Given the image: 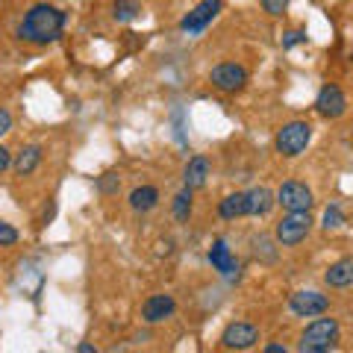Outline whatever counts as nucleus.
I'll return each mask as SVG.
<instances>
[{"mask_svg": "<svg viewBox=\"0 0 353 353\" xmlns=\"http://www.w3.org/2000/svg\"><path fill=\"white\" fill-rule=\"evenodd\" d=\"M341 224H345V215H341V209H339V206H327V212H324V227H327V230H339Z\"/></svg>", "mask_w": 353, "mask_h": 353, "instance_id": "obj_24", "label": "nucleus"}, {"mask_svg": "<svg viewBox=\"0 0 353 353\" xmlns=\"http://www.w3.org/2000/svg\"><path fill=\"white\" fill-rule=\"evenodd\" d=\"M192 194H194V189L183 185V189L176 192V197H174V218L180 221V224H185V221L192 218Z\"/></svg>", "mask_w": 353, "mask_h": 353, "instance_id": "obj_21", "label": "nucleus"}, {"mask_svg": "<svg viewBox=\"0 0 353 353\" xmlns=\"http://www.w3.org/2000/svg\"><path fill=\"white\" fill-rule=\"evenodd\" d=\"M12 150H9V148H3V145H0V174H3V171H9V168H12Z\"/></svg>", "mask_w": 353, "mask_h": 353, "instance_id": "obj_28", "label": "nucleus"}, {"mask_svg": "<svg viewBox=\"0 0 353 353\" xmlns=\"http://www.w3.org/2000/svg\"><path fill=\"white\" fill-rule=\"evenodd\" d=\"M339 321L336 318H321L318 315L312 324H306V330L301 333V345L297 350L301 353H330L339 347Z\"/></svg>", "mask_w": 353, "mask_h": 353, "instance_id": "obj_2", "label": "nucleus"}, {"mask_svg": "<svg viewBox=\"0 0 353 353\" xmlns=\"http://www.w3.org/2000/svg\"><path fill=\"white\" fill-rule=\"evenodd\" d=\"M324 283L330 289H350L353 285V256L336 259L330 268L324 271Z\"/></svg>", "mask_w": 353, "mask_h": 353, "instance_id": "obj_14", "label": "nucleus"}, {"mask_svg": "<svg viewBox=\"0 0 353 353\" xmlns=\"http://www.w3.org/2000/svg\"><path fill=\"white\" fill-rule=\"evenodd\" d=\"M41 157H44L41 145H27V148H21V153H18L15 162H12L15 174H18V176H30V174L41 165Z\"/></svg>", "mask_w": 353, "mask_h": 353, "instance_id": "obj_17", "label": "nucleus"}, {"mask_svg": "<svg viewBox=\"0 0 353 353\" xmlns=\"http://www.w3.org/2000/svg\"><path fill=\"white\" fill-rule=\"evenodd\" d=\"M159 206V189L157 185H139V189L130 192V209L139 215L145 212H153Z\"/></svg>", "mask_w": 353, "mask_h": 353, "instance_id": "obj_15", "label": "nucleus"}, {"mask_svg": "<svg viewBox=\"0 0 353 353\" xmlns=\"http://www.w3.org/2000/svg\"><path fill=\"white\" fill-rule=\"evenodd\" d=\"M309 233H312V215L309 212H285L274 227V239L280 248H297L301 241H306Z\"/></svg>", "mask_w": 353, "mask_h": 353, "instance_id": "obj_4", "label": "nucleus"}, {"mask_svg": "<svg viewBox=\"0 0 353 353\" xmlns=\"http://www.w3.org/2000/svg\"><path fill=\"white\" fill-rule=\"evenodd\" d=\"M259 341V330L248 321H233L221 333V345L227 350H250Z\"/></svg>", "mask_w": 353, "mask_h": 353, "instance_id": "obj_9", "label": "nucleus"}, {"mask_svg": "<svg viewBox=\"0 0 353 353\" xmlns=\"http://www.w3.org/2000/svg\"><path fill=\"white\" fill-rule=\"evenodd\" d=\"M218 215L224 221H236L248 215V192H233L218 203Z\"/></svg>", "mask_w": 353, "mask_h": 353, "instance_id": "obj_18", "label": "nucleus"}, {"mask_svg": "<svg viewBox=\"0 0 353 353\" xmlns=\"http://www.w3.org/2000/svg\"><path fill=\"white\" fill-rule=\"evenodd\" d=\"M309 141H312V124L309 121H289L274 136V150L285 159H294L309 148Z\"/></svg>", "mask_w": 353, "mask_h": 353, "instance_id": "obj_3", "label": "nucleus"}, {"mask_svg": "<svg viewBox=\"0 0 353 353\" xmlns=\"http://www.w3.org/2000/svg\"><path fill=\"white\" fill-rule=\"evenodd\" d=\"M345 109H347V97H345V92H341L339 85L327 83L321 92H318V97H315V112L321 115V118H341V115H345Z\"/></svg>", "mask_w": 353, "mask_h": 353, "instance_id": "obj_10", "label": "nucleus"}, {"mask_svg": "<svg viewBox=\"0 0 353 353\" xmlns=\"http://www.w3.org/2000/svg\"><path fill=\"white\" fill-rule=\"evenodd\" d=\"M209 83H212L218 92L224 94H236L241 88L248 85V68L239 62H221L215 65L212 71H209Z\"/></svg>", "mask_w": 353, "mask_h": 353, "instance_id": "obj_6", "label": "nucleus"}, {"mask_svg": "<svg viewBox=\"0 0 353 353\" xmlns=\"http://www.w3.org/2000/svg\"><path fill=\"white\" fill-rule=\"evenodd\" d=\"M112 18L118 24H132L141 18V0H112Z\"/></svg>", "mask_w": 353, "mask_h": 353, "instance_id": "obj_19", "label": "nucleus"}, {"mask_svg": "<svg viewBox=\"0 0 353 353\" xmlns=\"http://www.w3.org/2000/svg\"><path fill=\"white\" fill-rule=\"evenodd\" d=\"M289 312L297 318H318V315H327L330 312V297L321 292H312V289H303V292H294L289 297Z\"/></svg>", "mask_w": 353, "mask_h": 353, "instance_id": "obj_8", "label": "nucleus"}, {"mask_svg": "<svg viewBox=\"0 0 353 353\" xmlns=\"http://www.w3.org/2000/svg\"><path fill=\"white\" fill-rule=\"evenodd\" d=\"M274 241L277 239H271V236H253V256H256L259 262H277V248H274Z\"/></svg>", "mask_w": 353, "mask_h": 353, "instance_id": "obj_20", "label": "nucleus"}, {"mask_svg": "<svg viewBox=\"0 0 353 353\" xmlns=\"http://www.w3.org/2000/svg\"><path fill=\"white\" fill-rule=\"evenodd\" d=\"M65 21H68V15H65L59 6H53V3H36L24 18H21L15 36L21 41L32 44V48H48V44H53V41L62 36Z\"/></svg>", "mask_w": 353, "mask_h": 353, "instance_id": "obj_1", "label": "nucleus"}, {"mask_svg": "<svg viewBox=\"0 0 353 353\" xmlns=\"http://www.w3.org/2000/svg\"><path fill=\"white\" fill-rule=\"evenodd\" d=\"M262 9L268 12L271 18H280L285 9H289V0H262Z\"/></svg>", "mask_w": 353, "mask_h": 353, "instance_id": "obj_25", "label": "nucleus"}, {"mask_svg": "<svg viewBox=\"0 0 353 353\" xmlns=\"http://www.w3.org/2000/svg\"><path fill=\"white\" fill-rule=\"evenodd\" d=\"M221 12H224V0H201V3L180 21V32H185V36H201Z\"/></svg>", "mask_w": 353, "mask_h": 353, "instance_id": "obj_5", "label": "nucleus"}, {"mask_svg": "<svg viewBox=\"0 0 353 353\" xmlns=\"http://www.w3.org/2000/svg\"><path fill=\"white\" fill-rule=\"evenodd\" d=\"M209 180V159L206 157H192L185 162V171H183V183L189 185V189H203Z\"/></svg>", "mask_w": 353, "mask_h": 353, "instance_id": "obj_16", "label": "nucleus"}, {"mask_svg": "<svg viewBox=\"0 0 353 353\" xmlns=\"http://www.w3.org/2000/svg\"><path fill=\"white\" fill-rule=\"evenodd\" d=\"M9 130H12V112L6 106H0V136H6Z\"/></svg>", "mask_w": 353, "mask_h": 353, "instance_id": "obj_27", "label": "nucleus"}, {"mask_svg": "<svg viewBox=\"0 0 353 353\" xmlns=\"http://www.w3.org/2000/svg\"><path fill=\"white\" fill-rule=\"evenodd\" d=\"M277 206H283L285 212H309V209L315 206L312 189H309L306 183L285 180L280 189H277Z\"/></svg>", "mask_w": 353, "mask_h": 353, "instance_id": "obj_7", "label": "nucleus"}, {"mask_svg": "<svg viewBox=\"0 0 353 353\" xmlns=\"http://www.w3.org/2000/svg\"><path fill=\"white\" fill-rule=\"evenodd\" d=\"M176 312V301L171 294H150L145 306H141V321L145 324H162V321H168V318Z\"/></svg>", "mask_w": 353, "mask_h": 353, "instance_id": "obj_11", "label": "nucleus"}, {"mask_svg": "<svg viewBox=\"0 0 353 353\" xmlns=\"http://www.w3.org/2000/svg\"><path fill=\"white\" fill-rule=\"evenodd\" d=\"M18 230L12 224H6V221H0V248H12L18 245Z\"/></svg>", "mask_w": 353, "mask_h": 353, "instance_id": "obj_23", "label": "nucleus"}, {"mask_svg": "<svg viewBox=\"0 0 353 353\" xmlns=\"http://www.w3.org/2000/svg\"><path fill=\"white\" fill-rule=\"evenodd\" d=\"M274 206H277V194L271 189H265V185H256V189L248 192V215L268 218L274 212Z\"/></svg>", "mask_w": 353, "mask_h": 353, "instance_id": "obj_13", "label": "nucleus"}, {"mask_svg": "<svg viewBox=\"0 0 353 353\" xmlns=\"http://www.w3.org/2000/svg\"><path fill=\"white\" fill-rule=\"evenodd\" d=\"M297 44H306V32H301V30L285 32V39H283V50H292V48H297Z\"/></svg>", "mask_w": 353, "mask_h": 353, "instance_id": "obj_26", "label": "nucleus"}, {"mask_svg": "<svg viewBox=\"0 0 353 353\" xmlns=\"http://www.w3.org/2000/svg\"><path fill=\"white\" fill-rule=\"evenodd\" d=\"M285 350H289L285 345H268V347H265V353H285Z\"/></svg>", "mask_w": 353, "mask_h": 353, "instance_id": "obj_29", "label": "nucleus"}, {"mask_svg": "<svg viewBox=\"0 0 353 353\" xmlns=\"http://www.w3.org/2000/svg\"><path fill=\"white\" fill-rule=\"evenodd\" d=\"M206 256H209V265H212L218 274H224V277H233V271H239V262L233 256V250L227 248L224 239H215Z\"/></svg>", "mask_w": 353, "mask_h": 353, "instance_id": "obj_12", "label": "nucleus"}, {"mask_svg": "<svg viewBox=\"0 0 353 353\" xmlns=\"http://www.w3.org/2000/svg\"><path fill=\"white\" fill-rule=\"evenodd\" d=\"M77 350H80V353H94V345H85V341H83V345H77Z\"/></svg>", "mask_w": 353, "mask_h": 353, "instance_id": "obj_30", "label": "nucleus"}, {"mask_svg": "<svg viewBox=\"0 0 353 353\" xmlns=\"http://www.w3.org/2000/svg\"><path fill=\"white\" fill-rule=\"evenodd\" d=\"M94 189L101 192V194H118L121 189V180H118V174H103V176H97V183H94Z\"/></svg>", "mask_w": 353, "mask_h": 353, "instance_id": "obj_22", "label": "nucleus"}]
</instances>
